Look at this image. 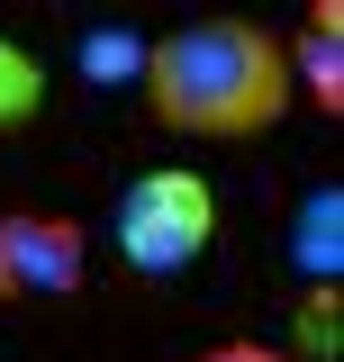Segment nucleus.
Returning a JSON list of instances; mask_svg holds the SVG:
<instances>
[{
    "instance_id": "obj_1",
    "label": "nucleus",
    "mask_w": 344,
    "mask_h": 362,
    "mask_svg": "<svg viewBox=\"0 0 344 362\" xmlns=\"http://www.w3.org/2000/svg\"><path fill=\"white\" fill-rule=\"evenodd\" d=\"M136 64H145V109L172 136L236 145V136H272L290 109V45L254 18H190L154 37Z\"/></svg>"
},
{
    "instance_id": "obj_2",
    "label": "nucleus",
    "mask_w": 344,
    "mask_h": 362,
    "mask_svg": "<svg viewBox=\"0 0 344 362\" xmlns=\"http://www.w3.org/2000/svg\"><path fill=\"white\" fill-rule=\"evenodd\" d=\"M209 235H217V190L200 173L154 163V173L127 181V199H118V254H127V272L172 281V272H190L209 254Z\"/></svg>"
},
{
    "instance_id": "obj_3",
    "label": "nucleus",
    "mask_w": 344,
    "mask_h": 362,
    "mask_svg": "<svg viewBox=\"0 0 344 362\" xmlns=\"http://www.w3.org/2000/svg\"><path fill=\"white\" fill-rule=\"evenodd\" d=\"M91 281V235L82 218L55 209H0V299H73Z\"/></svg>"
},
{
    "instance_id": "obj_4",
    "label": "nucleus",
    "mask_w": 344,
    "mask_h": 362,
    "mask_svg": "<svg viewBox=\"0 0 344 362\" xmlns=\"http://www.w3.org/2000/svg\"><path fill=\"white\" fill-rule=\"evenodd\" d=\"M290 90H308L326 118H344V9L336 0L308 9V37L290 45Z\"/></svg>"
},
{
    "instance_id": "obj_5",
    "label": "nucleus",
    "mask_w": 344,
    "mask_h": 362,
    "mask_svg": "<svg viewBox=\"0 0 344 362\" xmlns=\"http://www.w3.org/2000/svg\"><path fill=\"white\" fill-rule=\"evenodd\" d=\"M336 226H344V190L326 181V190H308V209H299V272L326 281V290H336Z\"/></svg>"
},
{
    "instance_id": "obj_6",
    "label": "nucleus",
    "mask_w": 344,
    "mask_h": 362,
    "mask_svg": "<svg viewBox=\"0 0 344 362\" xmlns=\"http://www.w3.org/2000/svg\"><path fill=\"white\" fill-rule=\"evenodd\" d=\"M37 109H45V64L0 37V127H28Z\"/></svg>"
},
{
    "instance_id": "obj_7",
    "label": "nucleus",
    "mask_w": 344,
    "mask_h": 362,
    "mask_svg": "<svg viewBox=\"0 0 344 362\" xmlns=\"http://www.w3.org/2000/svg\"><path fill=\"white\" fill-rule=\"evenodd\" d=\"M190 362H281L272 344H209V354H190Z\"/></svg>"
}]
</instances>
